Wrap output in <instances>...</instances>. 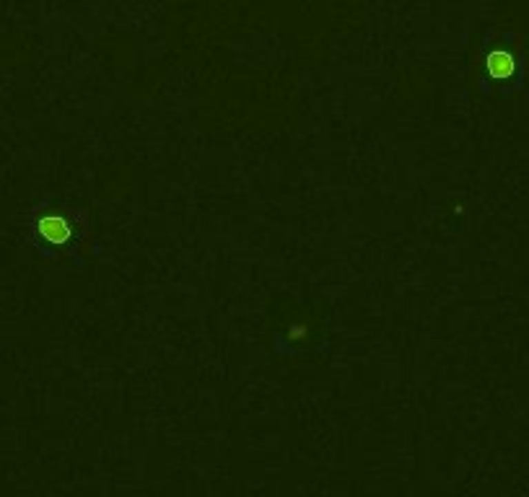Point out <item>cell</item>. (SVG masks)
Returning <instances> with one entry per match:
<instances>
[{"mask_svg": "<svg viewBox=\"0 0 529 497\" xmlns=\"http://www.w3.org/2000/svg\"><path fill=\"white\" fill-rule=\"evenodd\" d=\"M39 233H42L47 241L65 243L70 239V225H68V221L60 218V215H50V218H42V221H39Z\"/></svg>", "mask_w": 529, "mask_h": 497, "instance_id": "obj_1", "label": "cell"}]
</instances>
